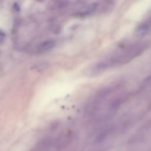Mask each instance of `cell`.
<instances>
[{"mask_svg": "<svg viewBox=\"0 0 151 151\" xmlns=\"http://www.w3.org/2000/svg\"><path fill=\"white\" fill-rule=\"evenodd\" d=\"M151 31V17L141 23L136 28V32L139 36H143Z\"/></svg>", "mask_w": 151, "mask_h": 151, "instance_id": "cell-2", "label": "cell"}, {"mask_svg": "<svg viewBox=\"0 0 151 151\" xmlns=\"http://www.w3.org/2000/svg\"><path fill=\"white\" fill-rule=\"evenodd\" d=\"M46 67V65H45L44 64H38L37 65H35V68L37 69V70H39V69H41V70H42L44 69V68H45Z\"/></svg>", "mask_w": 151, "mask_h": 151, "instance_id": "cell-4", "label": "cell"}, {"mask_svg": "<svg viewBox=\"0 0 151 151\" xmlns=\"http://www.w3.org/2000/svg\"><path fill=\"white\" fill-rule=\"evenodd\" d=\"M146 47L147 45L143 42L131 45L109 59L97 64L95 70L96 71H103L114 65L124 64L142 53Z\"/></svg>", "mask_w": 151, "mask_h": 151, "instance_id": "cell-1", "label": "cell"}, {"mask_svg": "<svg viewBox=\"0 0 151 151\" xmlns=\"http://www.w3.org/2000/svg\"><path fill=\"white\" fill-rule=\"evenodd\" d=\"M55 46V42L52 40H47L41 43L38 47L39 52H46L52 50Z\"/></svg>", "mask_w": 151, "mask_h": 151, "instance_id": "cell-3", "label": "cell"}]
</instances>
